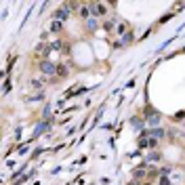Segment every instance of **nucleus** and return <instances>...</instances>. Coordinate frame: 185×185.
Segmentation results:
<instances>
[{
	"instance_id": "f257e3e1",
	"label": "nucleus",
	"mask_w": 185,
	"mask_h": 185,
	"mask_svg": "<svg viewBox=\"0 0 185 185\" xmlns=\"http://www.w3.org/2000/svg\"><path fill=\"white\" fill-rule=\"evenodd\" d=\"M88 7H90V17L101 19V17L107 15V4L105 2H88Z\"/></svg>"
},
{
	"instance_id": "f03ea898",
	"label": "nucleus",
	"mask_w": 185,
	"mask_h": 185,
	"mask_svg": "<svg viewBox=\"0 0 185 185\" xmlns=\"http://www.w3.org/2000/svg\"><path fill=\"white\" fill-rule=\"evenodd\" d=\"M38 69H40L44 76H57V63H55L53 59H44V61H40Z\"/></svg>"
},
{
	"instance_id": "7ed1b4c3",
	"label": "nucleus",
	"mask_w": 185,
	"mask_h": 185,
	"mask_svg": "<svg viewBox=\"0 0 185 185\" xmlns=\"http://www.w3.org/2000/svg\"><path fill=\"white\" fill-rule=\"evenodd\" d=\"M51 17H53V21H61V23L67 21V17H69V9H67V4H63L61 9H57Z\"/></svg>"
},
{
	"instance_id": "20e7f679",
	"label": "nucleus",
	"mask_w": 185,
	"mask_h": 185,
	"mask_svg": "<svg viewBox=\"0 0 185 185\" xmlns=\"http://www.w3.org/2000/svg\"><path fill=\"white\" fill-rule=\"evenodd\" d=\"M128 32H131V25H128V21L120 19V21H118V25H116V36H118V38H124Z\"/></svg>"
},
{
	"instance_id": "39448f33",
	"label": "nucleus",
	"mask_w": 185,
	"mask_h": 185,
	"mask_svg": "<svg viewBox=\"0 0 185 185\" xmlns=\"http://www.w3.org/2000/svg\"><path fill=\"white\" fill-rule=\"evenodd\" d=\"M145 122L149 124V128H158V124L162 122V116H160L158 112H154L151 116H147V118H145Z\"/></svg>"
},
{
	"instance_id": "423d86ee",
	"label": "nucleus",
	"mask_w": 185,
	"mask_h": 185,
	"mask_svg": "<svg viewBox=\"0 0 185 185\" xmlns=\"http://www.w3.org/2000/svg\"><path fill=\"white\" fill-rule=\"evenodd\" d=\"M147 135L154 137V139H164V137H166V131L160 128V126H158V128H147Z\"/></svg>"
},
{
	"instance_id": "0eeeda50",
	"label": "nucleus",
	"mask_w": 185,
	"mask_h": 185,
	"mask_svg": "<svg viewBox=\"0 0 185 185\" xmlns=\"http://www.w3.org/2000/svg\"><path fill=\"white\" fill-rule=\"evenodd\" d=\"M69 76V67L65 63H57V78H67Z\"/></svg>"
},
{
	"instance_id": "6e6552de",
	"label": "nucleus",
	"mask_w": 185,
	"mask_h": 185,
	"mask_svg": "<svg viewBox=\"0 0 185 185\" xmlns=\"http://www.w3.org/2000/svg\"><path fill=\"white\" fill-rule=\"evenodd\" d=\"M145 168H147V166H145V164H141L139 168H135V170H133V177H135L137 181H139V179H143V177L147 175V170H145Z\"/></svg>"
},
{
	"instance_id": "1a4fd4ad",
	"label": "nucleus",
	"mask_w": 185,
	"mask_h": 185,
	"mask_svg": "<svg viewBox=\"0 0 185 185\" xmlns=\"http://www.w3.org/2000/svg\"><path fill=\"white\" fill-rule=\"evenodd\" d=\"M97 28H99V19H97V17H90V19L86 21V30H88V32H95Z\"/></svg>"
},
{
	"instance_id": "9d476101",
	"label": "nucleus",
	"mask_w": 185,
	"mask_h": 185,
	"mask_svg": "<svg viewBox=\"0 0 185 185\" xmlns=\"http://www.w3.org/2000/svg\"><path fill=\"white\" fill-rule=\"evenodd\" d=\"M78 15H80L82 19H86V21H88V19H90V7H88V4H82V7H80V11H78Z\"/></svg>"
},
{
	"instance_id": "9b49d317",
	"label": "nucleus",
	"mask_w": 185,
	"mask_h": 185,
	"mask_svg": "<svg viewBox=\"0 0 185 185\" xmlns=\"http://www.w3.org/2000/svg\"><path fill=\"white\" fill-rule=\"evenodd\" d=\"M42 86H44V78L30 80V88H32V90H42Z\"/></svg>"
},
{
	"instance_id": "f8f14e48",
	"label": "nucleus",
	"mask_w": 185,
	"mask_h": 185,
	"mask_svg": "<svg viewBox=\"0 0 185 185\" xmlns=\"http://www.w3.org/2000/svg\"><path fill=\"white\" fill-rule=\"evenodd\" d=\"M51 32H53V34H61V32H63V23H61V21H53V23H51Z\"/></svg>"
},
{
	"instance_id": "ddd939ff",
	"label": "nucleus",
	"mask_w": 185,
	"mask_h": 185,
	"mask_svg": "<svg viewBox=\"0 0 185 185\" xmlns=\"http://www.w3.org/2000/svg\"><path fill=\"white\" fill-rule=\"evenodd\" d=\"M120 40H122V44H124V46H128L131 42H135V32L131 30V32H128V34H126L124 38H120Z\"/></svg>"
},
{
	"instance_id": "4468645a",
	"label": "nucleus",
	"mask_w": 185,
	"mask_h": 185,
	"mask_svg": "<svg viewBox=\"0 0 185 185\" xmlns=\"http://www.w3.org/2000/svg\"><path fill=\"white\" fill-rule=\"evenodd\" d=\"M143 120H145V118H137V116H133V118H131V124H133L135 128L143 131Z\"/></svg>"
},
{
	"instance_id": "2eb2a0df",
	"label": "nucleus",
	"mask_w": 185,
	"mask_h": 185,
	"mask_svg": "<svg viewBox=\"0 0 185 185\" xmlns=\"http://www.w3.org/2000/svg\"><path fill=\"white\" fill-rule=\"evenodd\" d=\"M48 128H51V126H48V122L38 124V128H36V137H38V135H42V133H44V131H48Z\"/></svg>"
},
{
	"instance_id": "dca6fc26",
	"label": "nucleus",
	"mask_w": 185,
	"mask_h": 185,
	"mask_svg": "<svg viewBox=\"0 0 185 185\" xmlns=\"http://www.w3.org/2000/svg\"><path fill=\"white\" fill-rule=\"evenodd\" d=\"M158 160H160V154H158V151L147 154V162H158Z\"/></svg>"
},
{
	"instance_id": "f3484780",
	"label": "nucleus",
	"mask_w": 185,
	"mask_h": 185,
	"mask_svg": "<svg viewBox=\"0 0 185 185\" xmlns=\"http://www.w3.org/2000/svg\"><path fill=\"white\" fill-rule=\"evenodd\" d=\"M158 185H172V181H170V177H160Z\"/></svg>"
},
{
	"instance_id": "a211bd4d",
	"label": "nucleus",
	"mask_w": 185,
	"mask_h": 185,
	"mask_svg": "<svg viewBox=\"0 0 185 185\" xmlns=\"http://www.w3.org/2000/svg\"><path fill=\"white\" fill-rule=\"evenodd\" d=\"M172 120H175V122H181V120H185V110H183V112H177Z\"/></svg>"
},
{
	"instance_id": "6ab92c4d",
	"label": "nucleus",
	"mask_w": 185,
	"mask_h": 185,
	"mask_svg": "<svg viewBox=\"0 0 185 185\" xmlns=\"http://www.w3.org/2000/svg\"><path fill=\"white\" fill-rule=\"evenodd\" d=\"M9 90H11V82H9V80H4V92H9Z\"/></svg>"
},
{
	"instance_id": "aec40b11",
	"label": "nucleus",
	"mask_w": 185,
	"mask_h": 185,
	"mask_svg": "<svg viewBox=\"0 0 185 185\" xmlns=\"http://www.w3.org/2000/svg\"><path fill=\"white\" fill-rule=\"evenodd\" d=\"M42 151H44V147H38V149H36V151H34V158H36V156H40V154H42Z\"/></svg>"
},
{
	"instance_id": "412c9836",
	"label": "nucleus",
	"mask_w": 185,
	"mask_h": 185,
	"mask_svg": "<svg viewBox=\"0 0 185 185\" xmlns=\"http://www.w3.org/2000/svg\"><path fill=\"white\" fill-rule=\"evenodd\" d=\"M128 185H141V183H139V181H137V179H133V181H131V183H128Z\"/></svg>"
},
{
	"instance_id": "4be33fe9",
	"label": "nucleus",
	"mask_w": 185,
	"mask_h": 185,
	"mask_svg": "<svg viewBox=\"0 0 185 185\" xmlns=\"http://www.w3.org/2000/svg\"><path fill=\"white\" fill-rule=\"evenodd\" d=\"M143 185H151V183H143Z\"/></svg>"
}]
</instances>
